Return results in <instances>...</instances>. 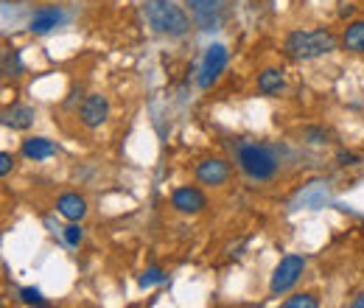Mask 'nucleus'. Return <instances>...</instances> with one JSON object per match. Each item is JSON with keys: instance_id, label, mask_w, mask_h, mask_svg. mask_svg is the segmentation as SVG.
I'll list each match as a JSON object with an SVG mask.
<instances>
[{"instance_id": "1", "label": "nucleus", "mask_w": 364, "mask_h": 308, "mask_svg": "<svg viewBox=\"0 0 364 308\" xmlns=\"http://www.w3.org/2000/svg\"><path fill=\"white\" fill-rule=\"evenodd\" d=\"M339 48V40L328 31V28H297L286 37L283 43V53L294 62H309V59H319L325 53H333Z\"/></svg>"}, {"instance_id": "2", "label": "nucleus", "mask_w": 364, "mask_h": 308, "mask_svg": "<svg viewBox=\"0 0 364 308\" xmlns=\"http://www.w3.org/2000/svg\"><path fill=\"white\" fill-rule=\"evenodd\" d=\"M143 17L163 37L180 40V37H185L191 31V17L185 14V9L177 6L174 0H146L143 3Z\"/></svg>"}, {"instance_id": "3", "label": "nucleus", "mask_w": 364, "mask_h": 308, "mask_svg": "<svg viewBox=\"0 0 364 308\" xmlns=\"http://www.w3.org/2000/svg\"><path fill=\"white\" fill-rule=\"evenodd\" d=\"M238 169L252 182H269L277 174V157L261 143H241L235 152Z\"/></svg>"}, {"instance_id": "4", "label": "nucleus", "mask_w": 364, "mask_h": 308, "mask_svg": "<svg viewBox=\"0 0 364 308\" xmlns=\"http://www.w3.org/2000/svg\"><path fill=\"white\" fill-rule=\"evenodd\" d=\"M303 269H306V258H303V255H283L280 264L274 266V272H272L269 292H272L274 297H280V294H286L289 289H294V283L300 280Z\"/></svg>"}, {"instance_id": "5", "label": "nucleus", "mask_w": 364, "mask_h": 308, "mask_svg": "<svg viewBox=\"0 0 364 308\" xmlns=\"http://www.w3.org/2000/svg\"><path fill=\"white\" fill-rule=\"evenodd\" d=\"M225 68H228V48L225 45H210L205 51V59H202V68H199V76H196L199 87H213L219 82V76L225 73Z\"/></svg>"}, {"instance_id": "6", "label": "nucleus", "mask_w": 364, "mask_h": 308, "mask_svg": "<svg viewBox=\"0 0 364 308\" xmlns=\"http://www.w3.org/2000/svg\"><path fill=\"white\" fill-rule=\"evenodd\" d=\"M185 6L191 11V20L202 31H216L222 26V14H225L222 0H185Z\"/></svg>"}, {"instance_id": "7", "label": "nucleus", "mask_w": 364, "mask_h": 308, "mask_svg": "<svg viewBox=\"0 0 364 308\" xmlns=\"http://www.w3.org/2000/svg\"><path fill=\"white\" fill-rule=\"evenodd\" d=\"M171 205L182 216H196V213H202L208 208V196L193 185H182L171 193Z\"/></svg>"}, {"instance_id": "8", "label": "nucleus", "mask_w": 364, "mask_h": 308, "mask_svg": "<svg viewBox=\"0 0 364 308\" xmlns=\"http://www.w3.org/2000/svg\"><path fill=\"white\" fill-rule=\"evenodd\" d=\"M107 115H109V101H107V95H101V92L87 95V98L82 101V107H79V121H82L87 129H98V127L107 121Z\"/></svg>"}, {"instance_id": "9", "label": "nucleus", "mask_w": 364, "mask_h": 308, "mask_svg": "<svg viewBox=\"0 0 364 308\" xmlns=\"http://www.w3.org/2000/svg\"><path fill=\"white\" fill-rule=\"evenodd\" d=\"M196 179L202 185H210V188H219L230 179V163L225 157H205L199 166H196Z\"/></svg>"}, {"instance_id": "10", "label": "nucleus", "mask_w": 364, "mask_h": 308, "mask_svg": "<svg viewBox=\"0 0 364 308\" xmlns=\"http://www.w3.org/2000/svg\"><path fill=\"white\" fill-rule=\"evenodd\" d=\"M65 23V11L59 6H40L31 17H28V31L31 34H50L53 28H59Z\"/></svg>"}, {"instance_id": "11", "label": "nucleus", "mask_w": 364, "mask_h": 308, "mask_svg": "<svg viewBox=\"0 0 364 308\" xmlns=\"http://www.w3.org/2000/svg\"><path fill=\"white\" fill-rule=\"evenodd\" d=\"M37 121V110L28 107V104H11L3 110V127L14 129V132H23V129H31Z\"/></svg>"}, {"instance_id": "12", "label": "nucleus", "mask_w": 364, "mask_h": 308, "mask_svg": "<svg viewBox=\"0 0 364 308\" xmlns=\"http://www.w3.org/2000/svg\"><path fill=\"white\" fill-rule=\"evenodd\" d=\"M56 211H59V216H65L68 221H82L87 216V202L79 193H62L56 199Z\"/></svg>"}, {"instance_id": "13", "label": "nucleus", "mask_w": 364, "mask_h": 308, "mask_svg": "<svg viewBox=\"0 0 364 308\" xmlns=\"http://www.w3.org/2000/svg\"><path fill=\"white\" fill-rule=\"evenodd\" d=\"M20 152H23V157H26V160L40 163V160H48V157H53V154H56V143H53V140H48V137H26V140H23V146H20Z\"/></svg>"}, {"instance_id": "14", "label": "nucleus", "mask_w": 364, "mask_h": 308, "mask_svg": "<svg viewBox=\"0 0 364 308\" xmlns=\"http://www.w3.org/2000/svg\"><path fill=\"white\" fill-rule=\"evenodd\" d=\"M283 90H286V76H283V70H277V68L261 70V76H258V92H261V95H280Z\"/></svg>"}, {"instance_id": "15", "label": "nucleus", "mask_w": 364, "mask_h": 308, "mask_svg": "<svg viewBox=\"0 0 364 308\" xmlns=\"http://www.w3.org/2000/svg\"><path fill=\"white\" fill-rule=\"evenodd\" d=\"M342 45H345V51H350V53H364V20H356V23H350V26L345 28Z\"/></svg>"}, {"instance_id": "16", "label": "nucleus", "mask_w": 364, "mask_h": 308, "mask_svg": "<svg viewBox=\"0 0 364 308\" xmlns=\"http://www.w3.org/2000/svg\"><path fill=\"white\" fill-rule=\"evenodd\" d=\"M62 238H65V244H68V247H73V250H76V247L85 241V230L79 227V221H70V224L62 230Z\"/></svg>"}, {"instance_id": "17", "label": "nucleus", "mask_w": 364, "mask_h": 308, "mask_svg": "<svg viewBox=\"0 0 364 308\" xmlns=\"http://www.w3.org/2000/svg\"><path fill=\"white\" fill-rule=\"evenodd\" d=\"M319 300L314 294H294L289 300H283V308H317Z\"/></svg>"}, {"instance_id": "18", "label": "nucleus", "mask_w": 364, "mask_h": 308, "mask_svg": "<svg viewBox=\"0 0 364 308\" xmlns=\"http://www.w3.org/2000/svg\"><path fill=\"white\" fill-rule=\"evenodd\" d=\"M163 280H166L163 269H160V266H151V269H146V272H143L140 286H143V289H149V286H157V283H163Z\"/></svg>"}, {"instance_id": "19", "label": "nucleus", "mask_w": 364, "mask_h": 308, "mask_svg": "<svg viewBox=\"0 0 364 308\" xmlns=\"http://www.w3.org/2000/svg\"><path fill=\"white\" fill-rule=\"evenodd\" d=\"M20 303L26 306H46V297L40 289H20Z\"/></svg>"}, {"instance_id": "20", "label": "nucleus", "mask_w": 364, "mask_h": 308, "mask_svg": "<svg viewBox=\"0 0 364 308\" xmlns=\"http://www.w3.org/2000/svg\"><path fill=\"white\" fill-rule=\"evenodd\" d=\"M14 169V157L9 152H0V176H9Z\"/></svg>"}, {"instance_id": "21", "label": "nucleus", "mask_w": 364, "mask_h": 308, "mask_svg": "<svg viewBox=\"0 0 364 308\" xmlns=\"http://www.w3.org/2000/svg\"><path fill=\"white\" fill-rule=\"evenodd\" d=\"M306 140H309V143H328V132H325V129H314V127H311V129H306Z\"/></svg>"}, {"instance_id": "22", "label": "nucleus", "mask_w": 364, "mask_h": 308, "mask_svg": "<svg viewBox=\"0 0 364 308\" xmlns=\"http://www.w3.org/2000/svg\"><path fill=\"white\" fill-rule=\"evenodd\" d=\"M359 163V157L356 154H348V152H342L339 154V166H356Z\"/></svg>"}, {"instance_id": "23", "label": "nucleus", "mask_w": 364, "mask_h": 308, "mask_svg": "<svg viewBox=\"0 0 364 308\" xmlns=\"http://www.w3.org/2000/svg\"><path fill=\"white\" fill-rule=\"evenodd\" d=\"M353 9H356L353 3H342V9H339V17H350V14H353Z\"/></svg>"}, {"instance_id": "24", "label": "nucleus", "mask_w": 364, "mask_h": 308, "mask_svg": "<svg viewBox=\"0 0 364 308\" xmlns=\"http://www.w3.org/2000/svg\"><path fill=\"white\" fill-rule=\"evenodd\" d=\"M350 306H353V308H364V292L359 294V297H356V300H353V303H350Z\"/></svg>"}]
</instances>
